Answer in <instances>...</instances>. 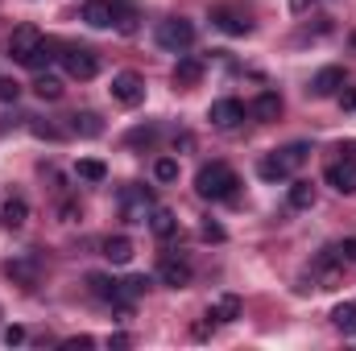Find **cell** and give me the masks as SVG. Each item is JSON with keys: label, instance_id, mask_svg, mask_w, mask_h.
<instances>
[{"label": "cell", "instance_id": "6da1fadb", "mask_svg": "<svg viewBox=\"0 0 356 351\" xmlns=\"http://www.w3.org/2000/svg\"><path fill=\"white\" fill-rule=\"evenodd\" d=\"M236 186H241V178H236V170H232L228 162H207V166L195 174V190H199V198H211V203L232 198Z\"/></svg>", "mask_w": 356, "mask_h": 351}, {"label": "cell", "instance_id": "7a4b0ae2", "mask_svg": "<svg viewBox=\"0 0 356 351\" xmlns=\"http://www.w3.org/2000/svg\"><path fill=\"white\" fill-rule=\"evenodd\" d=\"M307 145L302 141H294V145H286V149H277V153H269V157H261V166H257V174L266 178V182H282V178H290L302 162H307Z\"/></svg>", "mask_w": 356, "mask_h": 351}, {"label": "cell", "instance_id": "3957f363", "mask_svg": "<svg viewBox=\"0 0 356 351\" xmlns=\"http://www.w3.org/2000/svg\"><path fill=\"white\" fill-rule=\"evenodd\" d=\"M154 42H158L166 54H186V50L195 46V25H191V21H182V17H170V21H162V25H158Z\"/></svg>", "mask_w": 356, "mask_h": 351}, {"label": "cell", "instance_id": "277c9868", "mask_svg": "<svg viewBox=\"0 0 356 351\" xmlns=\"http://www.w3.org/2000/svg\"><path fill=\"white\" fill-rule=\"evenodd\" d=\"M116 203H120L124 223H145V219L154 215V194H149L145 186H137V182H129V186L116 194Z\"/></svg>", "mask_w": 356, "mask_h": 351}, {"label": "cell", "instance_id": "5b68a950", "mask_svg": "<svg viewBox=\"0 0 356 351\" xmlns=\"http://www.w3.org/2000/svg\"><path fill=\"white\" fill-rule=\"evenodd\" d=\"M63 67H67V75L71 79H79V83H88L99 75V54L88 50V46H71L67 54H63Z\"/></svg>", "mask_w": 356, "mask_h": 351}, {"label": "cell", "instance_id": "8992f818", "mask_svg": "<svg viewBox=\"0 0 356 351\" xmlns=\"http://www.w3.org/2000/svg\"><path fill=\"white\" fill-rule=\"evenodd\" d=\"M112 99L124 103V108L145 103V79H141L137 71H120V75H112Z\"/></svg>", "mask_w": 356, "mask_h": 351}, {"label": "cell", "instance_id": "52a82bcc", "mask_svg": "<svg viewBox=\"0 0 356 351\" xmlns=\"http://www.w3.org/2000/svg\"><path fill=\"white\" fill-rule=\"evenodd\" d=\"M38 46H42V29H38V25H17V29H13V37H8V58L25 67V62L33 58V50H38Z\"/></svg>", "mask_w": 356, "mask_h": 351}, {"label": "cell", "instance_id": "ba28073f", "mask_svg": "<svg viewBox=\"0 0 356 351\" xmlns=\"http://www.w3.org/2000/svg\"><path fill=\"white\" fill-rule=\"evenodd\" d=\"M323 178H327L332 190H340V194H356V157H336Z\"/></svg>", "mask_w": 356, "mask_h": 351}, {"label": "cell", "instance_id": "9c48e42d", "mask_svg": "<svg viewBox=\"0 0 356 351\" xmlns=\"http://www.w3.org/2000/svg\"><path fill=\"white\" fill-rule=\"evenodd\" d=\"M207 120H211L216 128H236V124L245 120V103H241V99H216L211 112H207Z\"/></svg>", "mask_w": 356, "mask_h": 351}, {"label": "cell", "instance_id": "30bf717a", "mask_svg": "<svg viewBox=\"0 0 356 351\" xmlns=\"http://www.w3.org/2000/svg\"><path fill=\"white\" fill-rule=\"evenodd\" d=\"M191 277H195V273H191V264L182 261V257H166V261L158 264V281L170 285V289H186Z\"/></svg>", "mask_w": 356, "mask_h": 351}, {"label": "cell", "instance_id": "8fae6325", "mask_svg": "<svg viewBox=\"0 0 356 351\" xmlns=\"http://www.w3.org/2000/svg\"><path fill=\"white\" fill-rule=\"evenodd\" d=\"M340 87H344V67H323V71L311 79V95H315V99H327V95H336Z\"/></svg>", "mask_w": 356, "mask_h": 351}, {"label": "cell", "instance_id": "7c38bea8", "mask_svg": "<svg viewBox=\"0 0 356 351\" xmlns=\"http://www.w3.org/2000/svg\"><path fill=\"white\" fill-rule=\"evenodd\" d=\"M4 273L17 281V285H25V289H33L38 285V277H42V264L33 261V257H17V261L4 264Z\"/></svg>", "mask_w": 356, "mask_h": 351}, {"label": "cell", "instance_id": "4fadbf2b", "mask_svg": "<svg viewBox=\"0 0 356 351\" xmlns=\"http://www.w3.org/2000/svg\"><path fill=\"white\" fill-rule=\"evenodd\" d=\"M211 21H216L224 33H232V37H245V33L253 29V21H249L245 12H236V8H216V12H211Z\"/></svg>", "mask_w": 356, "mask_h": 351}, {"label": "cell", "instance_id": "5bb4252c", "mask_svg": "<svg viewBox=\"0 0 356 351\" xmlns=\"http://www.w3.org/2000/svg\"><path fill=\"white\" fill-rule=\"evenodd\" d=\"M83 21H88L91 29H112V25H116L112 0H88V4H83Z\"/></svg>", "mask_w": 356, "mask_h": 351}, {"label": "cell", "instance_id": "9a60e30c", "mask_svg": "<svg viewBox=\"0 0 356 351\" xmlns=\"http://www.w3.org/2000/svg\"><path fill=\"white\" fill-rule=\"evenodd\" d=\"M25 219H29L25 198H4V207H0V223H4V232H21Z\"/></svg>", "mask_w": 356, "mask_h": 351}, {"label": "cell", "instance_id": "2e32d148", "mask_svg": "<svg viewBox=\"0 0 356 351\" xmlns=\"http://www.w3.org/2000/svg\"><path fill=\"white\" fill-rule=\"evenodd\" d=\"M199 83H203V62L199 58H178L175 87H199Z\"/></svg>", "mask_w": 356, "mask_h": 351}, {"label": "cell", "instance_id": "e0dca14e", "mask_svg": "<svg viewBox=\"0 0 356 351\" xmlns=\"http://www.w3.org/2000/svg\"><path fill=\"white\" fill-rule=\"evenodd\" d=\"M249 112H253L257 120H277V116H282V95H277V91H261Z\"/></svg>", "mask_w": 356, "mask_h": 351}, {"label": "cell", "instance_id": "ac0fdd59", "mask_svg": "<svg viewBox=\"0 0 356 351\" xmlns=\"http://www.w3.org/2000/svg\"><path fill=\"white\" fill-rule=\"evenodd\" d=\"M104 257L112 264H129L133 261V240H129V236H108V240H104Z\"/></svg>", "mask_w": 356, "mask_h": 351}, {"label": "cell", "instance_id": "d6986e66", "mask_svg": "<svg viewBox=\"0 0 356 351\" xmlns=\"http://www.w3.org/2000/svg\"><path fill=\"white\" fill-rule=\"evenodd\" d=\"M207 318H216V323H236V318H241V298H236V293H224V298L207 310Z\"/></svg>", "mask_w": 356, "mask_h": 351}, {"label": "cell", "instance_id": "ffe728a7", "mask_svg": "<svg viewBox=\"0 0 356 351\" xmlns=\"http://www.w3.org/2000/svg\"><path fill=\"white\" fill-rule=\"evenodd\" d=\"M149 228H154V236H158V240H170V236L178 232L175 211H166V207H154V215H149Z\"/></svg>", "mask_w": 356, "mask_h": 351}, {"label": "cell", "instance_id": "44dd1931", "mask_svg": "<svg viewBox=\"0 0 356 351\" xmlns=\"http://www.w3.org/2000/svg\"><path fill=\"white\" fill-rule=\"evenodd\" d=\"M91 293L99 298V302H108V306H116V289H120V281H112V277H104V273H91L88 277Z\"/></svg>", "mask_w": 356, "mask_h": 351}, {"label": "cell", "instance_id": "7402d4cb", "mask_svg": "<svg viewBox=\"0 0 356 351\" xmlns=\"http://www.w3.org/2000/svg\"><path fill=\"white\" fill-rule=\"evenodd\" d=\"M332 323H336L348 339H356V302H340V306L332 310Z\"/></svg>", "mask_w": 356, "mask_h": 351}, {"label": "cell", "instance_id": "603a6c76", "mask_svg": "<svg viewBox=\"0 0 356 351\" xmlns=\"http://www.w3.org/2000/svg\"><path fill=\"white\" fill-rule=\"evenodd\" d=\"M290 207L294 211H311L315 207V186L311 182H290Z\"/></svg>", "mask_w": 356, "mask_h": 351}, {"label": "cell", "instance_id": "cb8c5ba5", "mask_svg": "<svg viewBox=\"0 0 356 351\" xmlns=\"http://www.w3.org/2000/svg\"><path fill=\"white\" fill-rule=\"evenodd\" d=\"M71 128H75L79 137H99V132H104V124H99L95 112H75V116H71Z\"/></svg>", "mask_w": 356, "mask_h": 351}, {"label": "cell", "instance_id": "d4e9b609", "mask_svg": "<svg viewBox=\"0 0 356 351\" xmlns=\"http://www.w3.org/2000/svg\"><path fill=\"white\" fill-rule=\"evenodd\" d=\"M112 8H116V29L120 33H133L137 29V8L129 0H112Z\"/></svg>", "mask_w": 356, "mask_h": 351}, {"label": "cell", "instance_id": "484cf974", "mask_svg": "<svg viewBox=\"0 0 356 351\" xmlns=\"http://www.w3.org/2000/svg\"><path fill=\"white\" fill-rule=\"evenodd\" d=\"M54 50H58V42H50V37H42V46H38V50H33V58H29V62H25V67H29V71H42V67H46V62H50V58H58V54H54Z\"/></svg>", "mask_w": 356, "mask_h": 351}, {"label": "cell", "instance_id": "4316f807", "mask_svg": "<svg viewBox=\"0 0 356 351\" xmlns=\"http://www.w3.org/2000/svg\"><path fill=\"white\" fill-rule=\"evenodd\" d=\"M75 174L83 178V182H104V178H108V166L95 162V157H83V162L75 166Z\"/></svg>", "mask_w": 356, "mask_h": 351}, {"label": "cell", "instance_id": "83f0119b", "mask_svg": "<svg viewBox=\"0 0 356 351\" xmlns=\"http://www.w3.org/2000/svg\"><path fill=\"white\" fill-rule=\"evenodd\" d=\"M33 95H38V99H58V95H63V83H58L54 75H38V79H33Z\"/></svg>", "mask_w": 356, "mask_h": 351}, {"label": "cell", "instance_id": "f1b7e54d", "mask_svg": "<svg viewBox=\"0 0 356 351\" xmlns=\"http://www.w3.org/2000/svg\"><path fill=\"white\" fill-rule=\"evenodd\" d=\"M154 178H158V182H175L178 178V162L175 157H158V162H154Z\"/></svg>", "mask_w": 356, "mask_h": 351}, {"label": "cell", "instance_id": "f546056e", "mask_svg": "<svg viewBox=\"0 0 356 351\" xmlns=\"http://www.w3.org/2000/svg\"><path fill=\"white\" fill-rule=\"evenodd\" d=\"M17 95H21L17 79H0V103H17Z\"/></svg>", "mask_w": 356, "mask_h": 351}, {"label": "cell", "instance_id": "4dcf8cb0", "mask_svg": "<svg viewBox=\"0 0 356 351\" xmlns=\"http://www.w3.org/2000/svg\"><path fill=\"white\" fill-rule=\"evenodd\" d=\"M154 137H158V128H154V124H145V128H133V132H129V145H149Z\"/></svg>", "mask_w": 356, "mask_h": 351}, {"label": "cell", "instance_id": "1f68e13d", "mask_svg": "<svg viewBox=\"0 0 356 351\" xmlns=\"http://www.w3.org/2000/svg\"><path fill=\"white\" fill-rule=\"evenodd\" d=\"M336 99H340V108H344V112H356V87L336 91Z\"/></svg>", "mask_w": 356, "mask_h": 351}, {"label": "cell", "instance_id": "d6a6232c", "mask_svg": "<svg viewBox=\"0 0 356 351\" xmlns=\"http://www.w3.org/2000/svg\"><path fill=\"white\" fill-rule=\"evenodd\" d=\"M336 252H340V261H344V264H356V240H344Z\"/></svg>", "mask_w": 356, "mask_h": 351}, {"label": "cell", "instance_id": "836d02e7", "mask_svg": "<svg viewBox=\"0 0 356 351\" xmlns=\"http://www.w3.org/2000/svg\"><path fill=\"white\" fill-rule=\"evenodd\" d=\"M4 343H8V348L25 343V331H21V327H4Z\"/></svg>", "mask_w": 356, "mask_h": 351}, {"label": "cell", "instance_id": "e575fe53", "mask_svg": "<svg viewBox=\"0 0 356 351\" xmlns=\"http://www.w3.org/2000/svg\"><path fill=\"white\" fill-rule=\"evenodd\" d=\"M203 240H224V228L207 219V223H203Z\"/></svg>", "mask_w": 356, "mask_h": 351}, {"label": "cell", "instance_id": "d590c367", "mask_svg": "<svg viewBox=\"0 0 356 351\" xmlns=\"http://www.w3.org/2000/svg\"><path fill=\"white\" fill-rule=\"evenodd\" d=\"M63 348H67V351H79V348H95V339H91V335H79V339H67Z\"/></svg>", "mask_w": 356, "mask_h": 351}, {"label": "cell", "instance_id": "8d00e7d4", "mask_svg": "<svg viewBox=\"0 0 356 351\" xmlns=\"http://www.w3.org/2000/svg\"><path fill=\"white\" fill-rule=\"evenodd\" d=\"M336 153H340V157H356V141H344V145H336Z\"/></svg>", "mask_w": 356, "mask_h": 351}, {"label": "cell", "instance_id": "74e56055", "mask_svg": "<svg viewBox=\"0 0 356 351\" xmlns=\"http://www.w3.org/2000/svg\"><path fill=\"white\" fill-rule=\"evenodd\" d=\"M129 343H133L129 335H112V339H108V348H129Z\"/></svg>", "mask_w": 356, "mask_h": 351}, {"label": "cell", "instance_id": "f35d334b", "mask_svg": "<svg viewBox=\"0 0 356 351\" xmlns=\"http://www.w3.org/2000/svg\"><path fill=\"white\" fill-rule=\"evenodd\" d=\"M307 4H311V0H290V8H294V12H302Z\"/></svg>", "mask_w": 356, "mask_h": 351}]
</instances>
